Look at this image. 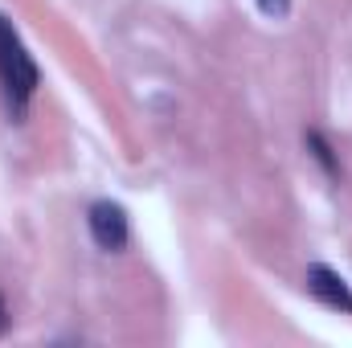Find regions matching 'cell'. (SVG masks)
Listing matches in <instances>:
<instances>
[{"label":"cell","instance_id":"1","mask_svg":"<svg viewBox=\"0 0 352 348\" xmlns=\"http://www.w3.org/2000/svg\"><path fill=\"white\" fill-rule=\"evenodd\" d=\"M37 87H41V70H37L33 54L25 50L12 21L0 17V94H4V107H8L12 119H21L29 111Z\"/></svg>","mask_w":352,"mask_h":348},{"label":"cell","instance_id":"2","mask_svg":"<svg viewBox=\"0 0 352 348\" xmlns=\"http://www.w3.org/2000/svg\"><path fill=\"white\" fill-rule=\"evenodd\" d=\"M87 230L90 242L102 254H119L131 242V221H127V209L119 201H94L87 209Z\"/></svg>","mask_w":352,"mask_h":348},{"label":"cell","instance_id":"3","mask_svg":"<svg viewBox=\"0 0 352 348\" xmlns=\"http://www.w3.org/2000/svg\"><path fill=\"white\" fill-rule=\"evenodd\" d=\"M303 283H307V291H311L324 307L352 316V291H349V283H344V274H336L332 266L316 262V266H307V279H303Z\"/></svg>","mask_w":352,"mask_h":348},{"label":"cell","instance_id":"4","mask_svg":"<svg viewBox=\"0 0 352 348\" xmlns=\"http://www.w3.org/2000/svg\"><path fill=\"white\" fill-rule=\"evenodd\" d=\"M254 4H258V12L270 17V21H283L291 12V0H254Z\"/></svg>","mask_w":352,"mask_h":348},{"label":"cell","instance_id":"5","mask_svg":"<svg viewBox=\"0 0 352 348\" xmlns=\"http://www.w3.org/2000/svg\"><path fill=\"white\" fill-rule=\"evenodd\" d=\"M4 328H8V307H4V299H0V336H4Z\"/></svg>","mask_w":352,"mask_h":348}]
</instances>
